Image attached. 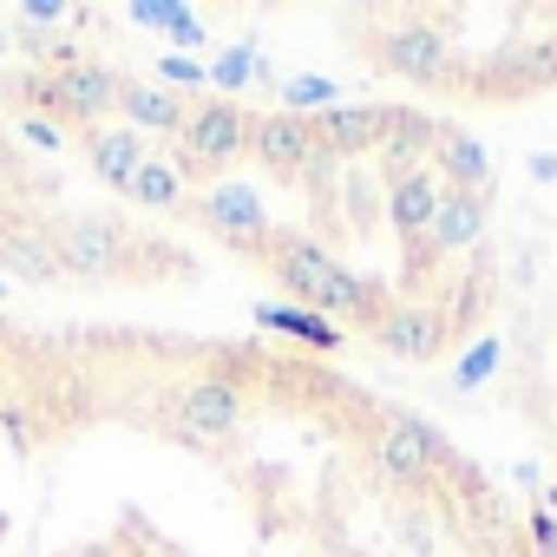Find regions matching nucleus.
<instances>
[{"mask_svg": "<svg viewBox=\"0 0 557 557\" xmlns=\"http://www.w3.org/2000/svg\"><path fill=\"white\" fill-rule=\"evenodd\" d=\"M256 256L269 262V275H275V283H283L302 309H315V315H329V322H361V329H374V322L387 315L381 289L361 283L348 262H335V249L315 243V236L269 230V236L256 243Z\"/></svg>", "mask_w": 557, "mask_h": 557, "instance_id": "obj_1", "label": "nucleus"}, {"mask_svg": "<svg viewBox=\"0 0 557 557\" xmlns=\"http://www.w3.org/2000/svg\"><path fill=\"white\" fill-rule=\"evenodd\" d=\"M249 119L236 99H197L184 112V132H177V171L184 177H223L236 158H249Z\"/></svg>", "mask_w": 557, "mask_h": 557, "instance_id": "obj_2", "label": "nucleus"}, {"mask_svg": "<svg viewBox=\"0 0 557 557\" xmlns=\"http://www.w3.org/2000/svg\"><path fill=\"white\" fill-rule=\"evenodd\" d=\"M374 66L407 86H440V92H453V79H459V53L433 14H400L387 34H374Z\"/></svg>", "mask_w": 557, "mask_h": 557, "instance_id": "obj_3", "label": "nucleus"}, {"mask_svg": "<svg viewBox=\"0 0 557 557\" xmlns=\"http://www.w3.org/2000/svg\"><path fill=\"white\" fill-rule=\"evenodd\" d=\"M53 256H60V275H79V283H119L132 275L125 262V230L106 223V216H53Z\"/></svg>", "mask_w": 557, "mask_h": 557, "instance_id": "obj_4", "label": "nucleus"}, {"mask_svg": "<svg viewBox=\"0 0 557 557\" xmlns=\"http://www.w3.org/2000/svg\"><path fill=\"white\" fill-rule=\"evenodd\" d=\"M368 453H374L381 479H394V485H426V479L446 472V459H453V446H446L426 420H413V413H387V420H381V440H374Z\"/></svg>", "mask_w": 557, "mask_h": 557, "instance_id": "obj_5", "label": "nucleus"}, {"mask_svg": "<svg viewBox=\"0 0 557 557\" xmlns=\"http://www.w3.org/2000/svg\"><path fill=\"white\" fill-rule=\"evenodd\" d=\"M190 216H197L203 230H216L223 243H236V249H256V243L269 236L262 184H243V177H223V184H210V190L190 203Z\"/></svg>", "mask_w": 557, "mask_h": 557, "instance_id": "obj_6", "label": "nucleus"}, {"mask_svg": "<svg viewBox=\"0 0 557 557\" xmlns=\"http://www.w3.org/2000/svg\"><path fill=\"white\" fill-rule=\"evenodd\" d=\"M171 426L184 433V440H197V446H223L236 426H243V394L230 387V381H190L177 400H171Z\"/></svg>", "mask_w": 557, "mask_h": 557, "instance_id": "obj_7", "label": "nucleus"}, {"mask_svg": "<svg viewBox=\"0 0 557 557\" xmlns=\"http://www.w3.org/2000/svg\"><path fill=\"white\" fill-rule=\"evenodd\" d=\"M249 158L269 171V177H302L309 158H315V125L296 119V112H256L249 119Z\"/></svg>", "mask_w": 557, "mask_h": 557, "instance_id": "obj_8", "label": "nucleus"}, {"mask_svg": "<svg viewBox=\"0 0 557 557\" xmlns=\"http://www.w3.org/2000/svg\"><path fill=\"white\" fill-rule=\"evenodd\" d=\"M433 151H440V119H426V112H413V106H387V138H381V151H374L381 184H400V177L433 171Z\"/></svg>", "mask_w": 557, "mask_h": 557, "instance_id": "obj_9", "label": "nucleus"}, {"mask_svg": "<svg viewBox=\"0 0 557 557\" xmlns=\"http://www.w3.org/2000/svg\"><path fill=\"white\" fill-rule=\"evenodd\" d=\"M453 322L433 302H387V315L374 322V348H387L394 361H433L446 348Z\"/></svg>", "mask_w": 557, "mask_h": 557, "instance_id": "obj_10", "label": "nucleus"}, {"mask_svg": "<svg viewBox=\"0 0 557 557\" xmlns=\"http://www.w3.org/2000/svg\"><path fill=\"white\" fill-rule=\"evenodd\" d=\"M0 275L14 283H53L60 256H53V230L27 210H0Z\"/></svg>", "mask_w": 557, "mask_h": 557, "instance_id": "obj_11", "label": "nucleus"}, {"mask_svg": "<svg viewBox=\"0 0 557 557\" xmlns=\"http://www.w3.org/2000/svg\"><path fill=\"white\" fill-rule=\"evenodd\" d=\"M315 125V145L322 151H335L342 164H355V158H374L381 151V138H387V106H329L322 119H309Z\"/></svg>", "mask_w": 557, "mask_h": 557, "instance_id": "obj_12", "label": "nucleus"}, {"mask_svg": "<svg viewBox=\"0 0 557 557\" xmlns=\"http://www.w3.org/2000/svg\"><path fill=\"white\" fill-rule=\"evenodd\" d=\"M79 151H86V164L106 177V190H125V184L138 177V164L151 158V138L132 132V125H92V132L79 138Z\"/></svg>", "mask_w": 557, "mask_h": 557, "instance_id": "obj_13", "label": "nucleus"}, {"mask_svg": "<svg viewBox=\"0 0 557 557\" xmlns=\"http://www.w3.org/2000/svg\"><path fill=\"white\" fill-rule=\"evenodd\" d=\"M60 92H66V125H106V112H119V73L99 66V60H79L60 73Z\"/></svg>", "mask_w": 557, "mask_h": 557, "instance_id": "obj_14", "label": "nucleus"}, {"mask_svg": "<svg viewBox=\"0 0 557 557\" xmlns=\"http://www.w3.org/2000/svg\"><path fill=\"white\" fill-rule=\"evenodd\" d=\"M440 197H446L440 171H420V177L387 184V223H394V236H400V243H426V230H433V216H440Z\"/></svg>", "mask_w": 557, "mask_h": 557, "instance_id": "obj_15", "label": "nucleus"}, {"mask_svg": "<svg viewBox=\"0 0 557 557\" xmlns=\"http://www.w3.org/2000/svg\"><path fill=\"white\" fill-rule=\"evenodd\" d=\"M433 171H440V184H446V190H472V197H485V190H492V158H485V145H479L472 132H459V125H440Z\"/></svg>", "mask_w": 557, "mask_h": 557, "instance_id": "obj_16", "label": "nucleus"}, {"mask_svg": "<svg viewBox=\"0 0 557 557\" xmlns=\"http://www.w3.org/2000/svg\"><path fill=\"white\" fill-rule=\"evenodd\" d=\"M119 112L132 132H158V138H177L184 132V99L171 86H145V79H119Z\"/></svg>", "mask_w": 557, "mask_h": 557, "instance_id": "obj_17", "label": "nucleus"}, {"mask_svg": "<svg viewBox=\"0 0 557 557\" xmlns=\"http://www.w3.org/2000/svg\"><path fill=\"white\" fill-rule=\"evenodd\" d=\"M485 210H492V197L446 190V197H440V216H433V230H426V249H433V256H459V249H472V243L485 236Z\"/></svg>", "mask_w": 557, "mask_h": 557, "instance_id": "obj_18", "label": "nucleus"}, {"mask_svg": "<svg viewBox=\"0 0 557 557\" xmlns=\"http://www.w3.org/2000/svg\"><path fill=\"white\" fill-rule=\"evenodd\" d=\"M256 329H275V335H289V342H309L315 355H335L348 342L342 322H329L315 309H283V302H256Z\"/></svg>", "mask_w": 557, "mask_h": 557, "instance_id": "obj_19", "label": "nucleus"}, {"mask_svg": "<svg viewBox=\"0 0 557 557\" xmlns=\"http://www.w3.org/2000/svg\"><path fill=\"white\" fill-rule=\"evenodd\" d=\"M210 86H223V92H243V86H262V92H275V79H269V53H262V40H256V34H243L236 47H223V53L210 60Z\"/></svg>", "mask_w": 557, "mask_h": 557, "instance_id": "obj_20", "label": "nucleus"}, {"mask_svg": "<svg viewBox=\"0 0 557 557\" xmlns=\"http://www.w3.org/2000/svg\"><path fill=\"white\" fill-rule=\"evenodd\" d=\"M125 197L132 203H145V210H164V216H177V210H190V197H184V177H177V164L171 158H145L138 164V177L125 184Z\"/></svg>", "mask_w": 557, "mask_h": 557, "instance_id": "obj_21", "label": "nucleus"}, {"mask_svg": "<svg viewBox=\"0 0 557 557\" xmlns=\"http://www.w3.org/2000/svg\"><path fill=\"white\" fill-rule=\"evenodd\" d=\"M275 99H283V112H296V119H322L329 106H342L329 73H296V79L275 86Z\"/></svg>", "mask_w": 557, "mask_h": 557, "instance_id": "obj_22", "label": "nucleus"}, {"mask_svg": "<svg viewBox=\"0 0 557 557\" xmlns=\"http://www.w3.org/2000/svg\"><path fill=\"white\" fill-rule=\"evenodd\" d=\"M335 197L348 203L355 230H374V216L387 210V184H381V177H368V171H342V190H335Z\"/></svg>", "mask_w": 557, "mask_h": 557, "instance_id": "obj_23", "label": "nucleus"}, {"mask_svg": "<svg viewBox=\"0 0 557 557\" xmlns=\"http://www.w3.org/2000/svg\"><path fill=\"white\" fill-rule=\"evenodd\" d=\"M498 361H505V348H498V342H472V348L459 355V368H453V387H459V394L485 387V381L498 374Z\"/></svg>", "mask_w": 557, "mask_h": 557, "instance_id": "obj_24", "label": "nucleus"}, {"mask_svg": "<svg viewBox=\"0 0 557 557\" xmlns=\"http://www.w3.org/2000/svg\"><path fill=\"white\" fill-rule=\"evenodd\" d=\"M125 14H132L138 27H158V34L171 40V27H177V21H184L190 8H184V0H132V8H125Z\"/></svg>", "mask_w": 557, "mask_h": 557, "instance_id": "obj_25", "label": "nucleus"}, {"mask_svg": "<svg viewBox=\"0 0 557 557\" xmlns=\"http://www.w3.org/2000/svg\"><path fill=\"white\" fill-rule=\"evenodd\" d=\"M158 79H171V86H210V66H197V60H184V53H164L158 60Z\"/></svg>", "mask_w": 557, "mask_h": 557, "instance_id": "obj_26", "label": "nucleus"}, {"mask_svg": "<svg viewBox=\"0 0 557 557\" xmlns=\"http://www.w3.org/2000/svg\"><path fill=\"white\" fill-rule=\"evenodd\" d=\"M21 138H27L34 151H60V145H66V125H53V119L34 112V119H21Z\"/></svg>", "mask_w": 557, "mask_h": 557, "instance_id": "obj_27", "label": "nucleus"}, {"mask_svg": "<svg viewBox=\"0 0 557 557\" xmlns=\"http://www.w3.org/2000/svg\"><path fill=\"white\" fill-rule=\"evenodd\" d=\"M524 524H531V550L537 557H557V518L537 505V511H524Z\"/></svg>", "mask_w": 557, "mask_h": 557, "instance_id": "obj_28", "label": "nucleus"}, {"mask_svg": "<svg viewBox=\"0 0 557 557\" xmlns=\"http://www.w3.org/2000/svg\"><path fill=\"white\" fill-rule=\"evenodd\" d=\"M73 8H66V0H21V21L27 27H60Z\"/></svg>", "mask_w": 557, "mask_h": 557, "instance_id": "obj_29", "label": "nucleus"}, {"mask_svg": "<svg viewBox=\"0 0 557 557\" xmlns=\"http://www.w3.org/2000/svg\"><path fill=\"white\" fill-rule=\"evenodd\" d=\"M203 40H210V27H203V14H184V21H177V27H171V47H177V53H184V60H190V53H197V47H203Z\"/></svg>", "mask_w": 557, "mask_h": 557, "instance_id": "obj_30", "label": "nucleus"}, {"mask_svg": "<svg viewBox=\"0 0 557 557\" xmlns=\"http://www.w3.org/2000/svg\"><path fill=\"white\" fill-rule=\"evenodd\" d=\"M524 171H531L537 184H557V151H531V158H524Z\"/></svg>", "mask_w": 557, "mask_h": 557, "instance_id": "obj_31", "label": "nucleus"}]
</instances>
